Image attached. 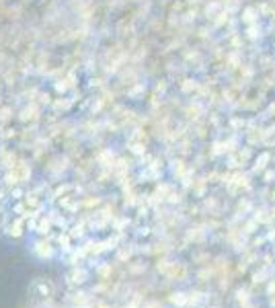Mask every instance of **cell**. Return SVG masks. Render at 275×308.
Here are the masks:
<instances>
[{
    "label": "cell",
    "mask_w": 275,
    "mask_h": 308,
    "mask_svg": "<svg viewBox=\"0 0 275 308\" xmlns=\"http://www.w3.org/2000/svg\"><path fill=\"white\" fill-rule=\"evenodd\" d=\"M29 292L35 300H47L51 294H53V284L49 280H43V278H37L31 282L29 286Z\"/></svg>",
    "instance_id": "obj_1"
}]
</instances>
